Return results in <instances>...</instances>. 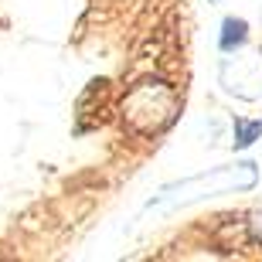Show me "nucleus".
<instances>
[{
	"label": "nucleus",
	"mask_w": 262,
	"mask_h": 262,
	"mask_svg": "<svg viewBox=\"0 0 262 262\" xmlns=\"http://www.w3.org/2000/svg\"><path fill=\"white\" fill-rule=\"evenodd\" d=\"M170 109H174L170 92H164V89H157V85H143L129 96L126 116L133 119L143 133H154V129H160L167 119H170Z\"/></svg>",
	"instance_id": "nucleus-1"
}]
</instances>
